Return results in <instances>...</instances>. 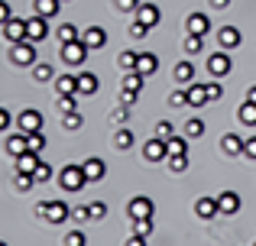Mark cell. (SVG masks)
<instances>
[{"mask_svg": "<svg viewBox=\"0 0 256 246\" xmlns=\"http://www.w3.org/2000/svg\"><path fill=\"white\" fill-rule=\"evenodd\" d=\"M36 217L39 221H49V224H65V221H72V208L65 201H39Z\"/></svg>", "mask_w": 256, "mask_h": 246, "instance_id": "1", "label": "cell"}, {"mask_svg": "<svg viewBox=\"0 0 256 246\" xmlns=\"http://www.w3.org/2000/svg\"><path fill=\"white\" fill-rule=\"evenodd\" d=\"M10 62L13 65H20V68H32V65L39 62V55H36V42L32 39H23V42H16L10 49Z\"/></svg>", "mask_w": 256, "mask_h": 246, "instance_id": "2", "label": "cell"}, {"mask_svg": "<svg viewBox=\"0 0 256 246\" xmlns=\"http://www.w3.org/2000/svg\"><path fill=\"white\" fill-rule=\"evenodd\" d=\"M58 185H62L65 191H82L88 185V175L82 165H65L62 172H58Z\"/></svg>", "mask_w": 256, "mask_h": 246, "instance_id": "3", "label": "cell"}, {"mask_svg": "<svg viewBox=\"0 0 256 246\" xmlns=\"http://www.w3.org/2000/svg\"><path fill=\"white\" fill-rule=\"evenodd\" d=\"M143 159L146 162H166L169 159V143H166L162 136H152L143 143Z\"/></svg>", "mask_w": 256, "mask_h": 246, "instance_id": "4", "label": "cell"}, {"mask_svg": "<svg viewBox=\"0 0 256 246\" xmlns=\"http://www.w3.org/2000/svg\"><path fill=\"white\" fill-rule=\"evenodd\" d=\"M88 45H84V39H75V42H65L62 45V62L65 65H84L88 62Z\"/></svg>", "mask_w": 256, "mask_h": 246, "instance_id": "5", "label": "cell"}, {"mask_svg": "<svg viewBox=\"0 0 256 246\" xmlns=\"http://www.w3.org/2000/svg\"><path fill=\"white\" fill-rule=\"evenodd\" d=\"M4 36H6V42L10 45H16V42H23V39H30V32H26V19H16V16H10L4 26Z\"/></svg>", "mask_w": 256, "mask_h": 246, "instance_id": "6", "label": "cell"}, {"mask_svg": "<svg viewBox=\"0 0 256 246\" xmlns=\"http://www.w3.org/2000/svg\"><path fill=\"white\" fill-rule=\"evenodd\" d=\"M240 42H244V36H240L237 26H220V29H218V45H220L224 52L240 49Z\"/></svg>", "mask_w": 256, "mask_h": 246, "instance_id": "7", "label": "cell"}, {"mask_svg": "<svg viewBox=\"0 0 256 246\" xmlns=\"http://www.w3.org/2000/svg\"><path fill=\"white\" fill-rule=\"evenodd\" d=\"M126 214H130V221H133V217H152V214H156V204H152L146 195H136L130 204H126Z\"/></svg>", "mask_w": 256, "mask_h": 246, "instance_id": "8", "label": "cell"}, {"mask_svg": "<svg viewBox=\"0 0 256 246\" xmlns=\"http://www.w3.org/2000/svg\"><path fill=\"white\" fill-rule=\"evenodd\" d=\"M208 71H211L214 78H224V75H230V55H227L224 49L220 52H214L211 58H208V65H204Z\"/></svg>", "mask_w": 256, "mask_h": 246, "instance_id": "9", "label": "cell"}, {"mask_svg": "<svg viewBox=\"0 0 256 246\" xmlns=\"http://www.w3.org/2000/svg\"><path fill=\"white\" fill-rule=\"evenodd\" d=\"M16 126L23 133H36V130H42V114H39L36 107H26L23 114L16 117Z\"/></svg>", "mask_w": 256, "mask_h": 246, "instance_id": "10", "label": "cell"}, {"mask_svg": "<svg viewBox=\"0 0 256 246\" xmlns=\"http://www.w3.org/2000/svg\"><path fill=\"white\" fill-rule=\"evenodd\" d=\"M26 32H30L32 42H42V39L49 36V19L39 16V13H32V16L26 19Z\"/></svg>", "mask_w": 256, "mask_h": 246, "instance_id": "11", "label": "cell"}, {"mask_svg": "<svg viewBox=\"0 0 256 246\" xmlns=\"http://www.w3.org/2000/svg\"><path fill=\"white\" fill-rule=\"evenodd\" d=\"M4 149L10 152L13 159L23 156V152H30V136H26L23 130H20V133H10V136H6V143H4Z\"/></svg>", "mask_w": 256, "mask_h": 246, "instance_id": "12", "label": "cell"}, {"mask_svg": "<svg viewBox=\"0 0 256 246\" xmlns=\"http://www.w3.org/2000/svg\"><path fill=\"white\" fill-rule=\"evenodd\" d=\"M133 19H140L143 26H159V19H162V13H159V6H152V3H140L136 6V13H133Z\"/></svg>", "mask_w": 256, "mask_h": 246, "instance_id": "13", "label": "cell"}, {"mask_svg": "<svg viewBox=\"0 0 256 246\" xmlns=\"http://www.w3.org/2000/svg\"><path fill=\"white\" fill-rule=\"evenodd\" d=\"M218 208H220V214L230 217V214H237V211L244 208V201H240L237 191H220V195H218Z\"/></svg>", "mask_w": 256, "mask_h": 246, "instance_id": "14", "label": "cell"}, {"mask_svg": "<svg viewBox=\"0 0 256 246\" xmlns=\"http://www.w3.org/2000/svg\"><path fill=\"white\" fill-rule=\"evenodd\" d=\"M185 91H188V107H204V104L211 101V94H208V84H198V81H192Z\"/></svg>", "mask_w": 256, "mask_h": 246, "instance_id": "15", "label": "cell"}, {"mask_svg": "<svg viewBox=\"0 0 256 246\" xmlns=\"http://www.w3.org/2000/svg\"><path fill=\"white\" fill-rule=\"evenodd\" d=\"M194 214L201 217V221H211V217H218L220 214V208H218V198H198L194 201Z\"/></svg>", "mask_w": 256, "mask_h": 246, "instance_id": "16", "label": "cell"}, {"mask_svg": "<svg viewBox=\"0 0 256 246\" xmlns=\"http://www.w3.org/2000/svg\"><path fill=\"white\" fill-rule=\"evenodd\" d=\"M82 39H84V45H88V49H104V45H107V32L104 29H100V26H88V29L82 32Z\"/></svg>", "mask_w": 256, "mask_h": 246, "instance_id": "17", "label": "cell"}, {"mask_svg": "<svg viewBox=\"0 0 256 246\" xmlns=\"http://www.w3.org/2000/svg\"><path fill=\"white\" fill-rule=\"evenodd\" d=\"M185 26H188V32H194V36H208V32H211V16H208V13H192Z\"/></svg>", "mask_w": 256, "mask_h": 246, "instance_id": "18", "label": "cell"}, {"mask_svg": "<svg viewBox=\"0 0 256 246\" xmlns=\"http://www.w3.org/2000/svg\"><path fill=\"white\" fill-rule=\"evenodd\" d=\"M39 162H42V159H39V152L30 149V152H23V156L13 159V172H36Z\"/></svg>", "mask_w": 256, "mask_h": 246, "instance_id": "19", "label": "cell"}, {"mask_svg": "<svg viewBox=\"0 0 256 246\" xmlns=\"http://www.w3.org/2000/svg\"><path fill=\"white\" fill-rule=\"evenodd\" d=\"M82 169H84V175H88V182H100V178L107 175V165L100 162L98 156H91V159H84L82 162Z\"/></svg>", "mask_w": 256, "mask_h": 246, "instance_id": "20", "label": "cell"}, {"mask_svg": "<svg viewBox=\"0 0 256 246\" xmlns=\"http://www.w3.org/2000/svg\"><path fill=\"white\" fill-rule=\"evenodd\" d=\"M244 146H246V139H240L237 133H224V136H220V149H224L227 156H244Z\"/></svg>", "mask_w": 256, "mask_h": 246, "instance_id": "21", "label": "cell"}, {"mask_svg": "<svg viewBox=\"0 0 256 246\" xmlns=\"http://www.w3.org/2000/svg\"><path fill=\"white\" fill-rule=\"evenodd\" d=\"M58 10H62V0H36V3H32V13H39V16H46V19H52Z\"/></svg>", "mask_w": 256, "mask_h": 246, "instance_id": "22", "label": "cell"}, {"mask_svg": "<svg viewBox=\"0 0 256 246\" xmlns=\"http://www.w3.org/2000/svg\"><path fill=\"white\" fill-rule=\"evenodd\" d=\"M56 94H78V75H58L56 78Z\"/></svg>", "mask_w": 256, "mask_h": 246, "instance_id": "23", "label": "cell"}, {"mask_svg": "<svg viewBox=\"0 0 256 246\" xmlns=\"http://www.w3.org/2000/svg\"><path fill=\"white\" fill-rule=\"evenodd\" d=\"M156 68H159V58L152 55V52H140V62H136V71H140V75L150 78Z\"/></svg>", "mask_w": 256, "mask_h": 246, "instance_id": "24", "label": "cell"}, {"mask_svg": "<svg viewBox=\"0 0 256 246\" xmlns=\"http://www.w3.org/2000/svg\"><path fill=\"white\" fill-rule=\"evenodd\" d=\"M78 94H98V75L94 71H82L78 75Z\"/></svg>", "mask_w": 256, "mask_h": 246, "instance_id": "25", "label": "cell"}, {"mask_svg": "<svg viewBox=\"0 0 256 246\" xmlns=\"http://www.w3.org/2000/svg\"><path fill=\"white\" fill-rule=\"evenodd\" d=\"M172 75H175V81H178V84H192L194 81V65L192 62H178Z\"/></svg>", "mask_w": 256, "mask_h": 246, "instance_id": "26", "label": "cell"}, {"mask_svg": "<svg viewBox=\"0 0 256 246\" xmlns=\"http://www.w3.org/2000/svg\"><path fill=\"white\" fill-rule=\"evenodd\" d=\"M32 78H36L39 84H46V81L56 78V68H52L49 62H36V65H32Z\"/></svg>", "mask_w": 256, "mask_h": 246, "instance_id": "27", "label": "cell"}, {"mask_svg": "<svg viewBox=\"0 0 256 246\" xmlns=\"http://www.w3.org/2000/svg\"><path fill=\"white\" fill-rule=\"evenodd\" d=\"M136 62H140V52H133V49H124V52L117 55V65H120L124 71H136Z\"/></svg>", "mask_w": 256, "mask_h": 246, "instance_id": "28", "label": "cell"}, {"mask_svg": "<svg viewBox=\"0 0 256 246\" xmlns=\"http://www.w3.org/2000/svg\"><path fill=\"white\" fill-rule=\"evenodd\" d=\"M237 117H240V123H244V126H256V104L253 101H244V104H240V110H237Z\"/></svg>", "mask_w": 256, "mask_h": 246, "instance_id": "29", "label": "cell"}, {"mask_svg": "<svg viewBox=\"0 0 256 246\" xmlns=\"http://www.w3.org/2000/svg\"><path fill=\"white\" fill-rule=\"evenodd\" d=\"M143 78H146V75H140V71H126V78H124V84H120V88L140 94V91H143Z\"/></svg>", "mask_w": 256, "mask_h": 246, "instance_id": "30", "label": "cell"}, {"mask_svg": "<svg viewBox=\"0 0 256 246\" xmlns=\"http://www.w3.org/2000/svg\"><path fill=\"white\" fill-rule=\"evenodd\" d=\"M56 36H58V42L65 45V42H75V39H82V32H78L72 23H62V26L56 29Z\"/></svg>", "mask_w": 256, "mask_h": 246, "instance_id": "31", "label": "cell"}, {"mask_svg": "<svg viewBox=\"0 0 256 246\" xmlns=\"http://www.w3.org/2000/svg\"><path fill=\"white\" fill-rule=\"evenodd\" d=\"M133 143H136V136H133V130H126V126H120V130H117V136H114V146H117V149H130Z\"/></svg>", "mask_w": 256, "mask_h": 246, "instance_id": "32", "label": "cell"}, {"mask_svg": "<svg viewBox=\"0 0 256 246\" xmlns=\"http://www.w3.org/2000/svg\"><path fill=\"white\" fill-rule=\"evenodd\" d=\"M62 126H65L68 133L82 130V126H84V117H82V110H72V114H65V117H62Z\"/></svg>", "mask_w": 256, "mask_h": 246, "instance_id": "33", "label": "cell"}, {"mask_svg": "<svg viewBox=\"0 0 256 246\" xmlns=\"http://www.w3.org/2000/svg\"><path fill=\"white\" fill-rule=\"evenodd\" d=\"M201 133H204V120H201V117H188V120H185V136L198 139Z\"/></svg>", "mask_w": 256, "mask_h": 246, "instance_id": "34", "label": "cell"}, {"mask_svg": "<svg viewBox=\"0 0 256 246\" xmlns=\"http://www.w3.org/2000/svg\"><path fill=\"white\" fill-rule=\"evenodd\" d=\"M169 156H185L188 152V136H169Z\"/></svg>", "mask_w": 256, "mask_h": 246, "instance_id": "35", "label": "cell"}, {"mask_svg": "<svg viewBox=\"0 0 256 246\" xmlns=\"http://www.w3.org/2000/svg\"><path fill=\"white\" fill-rule=\"evenodd\" d=\"M133 234H140V237H150L152 234V217H133Z\"/></svg>", "mask_w": 256, "mask_h": 246, "instance_id": "36", "label": "cell"}, {"mask_svg": "<svg viewBox=\"0 0 256 246\" xmlns=\"http://www.w3.org/2000/svg\"><path fill=\"white\" fill-rule=\"evenodd\" d=\"M56 107L62 110V114H72V110H78L75 94H56Z\"/></svg>", "mask_w": 256, "mask_h": 246, "instance_id": "37", "label": "cell"}, {"mask_svg": "<svg viewBox=\"0 0 256 246\" xmlns=\"http://www.w3.org/2000/svg\"><path fill=\"white\" fill-rule=\"evenodd\" d=\"M201 39H204V36H194V32L185 36V52H188V55H198V52H201V45H204Z\"/></svg>", "mask_w": 256, "mask_h": 246, "instance_id": "38", "label": "cell"}, {"mask_svg": "<svg viewBox=\"0 0 256 246\" xmlns=\"http://www.w3.org/2000/svg\"><path fill=\"white\" fill-rule=\"evenodd\" d=\"M26 136H30V149H32V152H42V149H46V136H42V130L26 133Z\"/></svg>", "mask_w": 256, "mask_h": 246, "instance_id": "39", "label": "cell"}, {"mask_svg": "<svg viewBox=\"0 0 256 246\" xmlns=\"http://www.w3.org/2000/svg\"><path fill=\"white\" fill-rule=\"evenodd\" d=\"M88 211H91V221H104V217H107V204L104 201H91Z\"/></svg>", "mask_w": 256, "mask_h": 246, "instance_id": "40", "label": "cell"}, {"mask_svg": "<svg viewBox=\"0 0 256 246\" xmlns=\"http://www.w3.org/2000/svg\"><path fill=\"white\" fill-rule=\"evenodd\" d=\"M166 162H169L172 172H185V169H188V152H185V156H169Z\"/></svg>", "mask_w": 256, "mask_h": 246, "instance_id": "41", "label": "cell"}, {"mask_svg": "<svg viewBox=\"0 0 256 246\" xmlns=\"http://www.w3.org/2000/svg\"><path fill=\"white\" fill-rule=\"evenodd\" d=\"M32 175H36V182L39 185H46V182H52V165H46V162H39V169L32 172Z\"/></svg>", "mask_w": 256, "mask_h": 246, "instance_id": "42", "label": "cell"}, {"mask_svg": "<svg viewBox=\"0 0 256 246\" xmlns=\"http://www.w3.org/2000/svg\"><path fill=\"white\" fill-rule=\"evenodd\" d=\"M188 104V91H172L169 94V107H185Z\"/></svg>", "mask_w": 256, "mask_h": 246, "instance_id": "43", "label": "cell"}, {"mask_svg": "<svg viewBox=\"0 0 256 246\" xmlns=\"http://www.w3.org/2000/svg\"><path fill=\"white\" fill-rule=\"evenodd\" d=\"M114 120H117L120 126H124L126 120H130V104H120V107L114 110Z\"/></svg>", "mask_w": 256, "mask_h": 246, "instance_id": "44", "label": "cell"}, {"mask_svg": "<svg viewBox=\"0 0 256 246\" xmlns=\"http://www.w3.org/2000/svg\"><path fill=\"white\" fill-rule=\"evenodd\" d=\"M84 243H88V237L82 234V230H75V234L65 237V246H84Z\"/></svg>", "mask_w": 256, "mask_h": 246, "instance_id": "45", "label": "cell"}, {"mask_svg": "<svg viewBox=\"0 0 256 246\" xmlns=\"http://www.w3.org/2000/svg\"><path fill=\"white\" fill-rule=\"evenodd\" d=\"M146 32H150V26H143L140 19H133V23H130V36H133V39H143Z\"/></svg>", "mask_w": 256, "mask_h": 246, "instance_id": "46", "label": "cell"}, {"mask_svg": "<svg viewBox=\"0 0 256 246\" xmlns=\"http://www.w3.org/2000/svg\"><path fill=\"white\" fill-rule=\"evenodd\" d=\"M114 3H117V10H124V13H136L140 0H114Z\"/></svg>", "mask_w": 256, "mask_h": 246, "instance_id": "47", "label": "cell"}, {"mask_svg": "<svg viewBox=\"0 0 256 246\" xmlns=\"http://www.w3.org/2000/svg\"><path fill=\"white\" fill-rule=\"evenodd\" d=\"M156 136L169 139V136H172V123H169V120H159V123H156Z\"/></svg>", "mask_w": 256, "mask_h": 246, "instance_id": "48", "label": "cell"}, {"mask_svg": "<svg viewBox=\"0 0 256 246\" xmlns=\"http://www.w3.org/2000/svg\"><path fill=\"white\" fill-rule=\"evenodd\" d=\"M72 221H78V224L91 221V211H88V208H75V211H72Z\"/></svg>", "mask_w": 256, "mask_h": 246, "instance_id": "49", "label": "cell"}, {"mask_svg": "<svg viewBox=\"0 0 256 246\" xmlns=\"http://www.w3.org/2000/svg\"><path fill=\"white\" fill-rule=\"evenodd\" d=\"M208 94H211V101H220V97H224V88H220L218 81H211L208 84Z\"/></svg>", "mask_w": 256, "mask_h": 246, "instance_id": "50", "label": "cell"}, {"mask_svg": "<svg viewBox=\"0 0 256 246\" xmlns=\"http://www.w3.org/2000/svg\"><path fill=\"white\" fill-rule=\"evenodd\" d=\"M244 156L256 162V136H250V139H246V146H244Z\"/></svg>", "mask_w": 256, "mask_h": 246, "instance_id": "51", "label": "cell"}, {"mask_svg": "<svg viewBox=\"0 0 256 246\" xmlns=\"http://www.w3.org/2000/svg\"><path fill=\"white\" fill-rule=\"evenodd\" d=\"M10 123H13V114L6 107H0V130H10Z\"/></svg>", "mask_w": 256, "mask_h": 246, "instance_id": "52", "label": "cell"}, {"mask_svg": "<svg viewBox=\"0 0 256 246\" xmlns=\"http://www.w3.org/2000/svg\"><path fill=\"white\" fill-rule=\"evenodd\" d=\"M10 16H13V13H10V3H6V0H0V26H4Z\"/></svg>", "mask_w": 256, "mask_h": 246, "instance_id": "53", "label": "cell"}, {"mask_svg": "<svg viewBox=\"0 0 256 246\" xmlns=\"http://www.w3.org/2000/svg\"><path fill=\"white\" fill-rule=\"evenodd\" d=\"M136 97L140 94H133V91H120V104H130V107H133V104H136Z\"/></svg>", "mask_w": 256, "mask_h": 246, "instance_id": "54", "label": "cell"}, {"mask_svg": "<svg viewBox=\"0 0 256 246\" xmlns=\"http://www.w3.org/2000/svg\"><path fill=\"white\" fill-rule=\"evenodd\" d=\"M230 6V0H211V10H227Z\"/></svg>", "mask_w": 256, "mask_h": 246, "instance_id": "55", "label": "cell"}, {"mask_svg": "<svg viewBox=\"0 0 256 246\" xmlns=\"http://www.w3.org/2000/svg\"><path fill=\"white\" fill-rule=\"evenodd\" d=\"M246 101L256 104V84H250V88H246Z\"/></svg>", "mask_w": 256, "mask_h": 246, "instance_id": "56", "label": "cell"}, {"mask_svg": "<svg viewBox=\"0 0 256 246\" xmlns=\"http://www.w3.org/2000/svg\"><path fill=\"white\" fill-rule=\"evenodd\" d=\"M62 3H68V0H62Z\"/></svg>", "mask_w": 256, "mask_h": 246, "instance_id": "57", "label": "cell"}]
</instances>
